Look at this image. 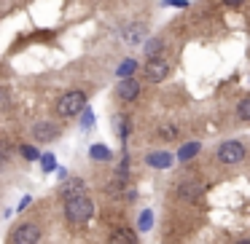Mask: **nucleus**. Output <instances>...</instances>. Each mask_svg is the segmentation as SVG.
<instances>
[{
  "label": "nucleus",
  "instance_id": "26",
  "mask_svg": "<svg viewBox=\"0 0 250 244\" xmlns=\"http://www.w3.org/2000/svg\"><path fill=\"white\" fill-rule=\"evenodd\" d=\"M6 108H8V92L0 86V110H6Z\"/></svg>",
  "mask_w": 250,
  "mask_h": 244
},
{
  "label": "nucleus",
  "instance_id": "11",
  "mask_svg": "<svg viewBox=\"0 0 250 244\" xmlns=\"http://www.w3.org/2000/svg\"><path fill=\"white\" fill-rule=\"evenodd\" d=\"M202 190H205V188H202V183H196V180H186V183H180L178 193L183 196V199L194 201V199H199V196H202Z\"/></svg>",
  "mask_w": 250,
  "mask_h": 244
},
{
  "label": "nucleus",
  "instance_id": "25",
  "mask_svg": "<svg viewBox=\"0 0 250 244\" xmlns=\"http://www.w3.org/2000/svg\"><path fill=\"white\" fill-rule=\"evenodd\" d=\"M162 6H172V8H188V0H162Z\"/></svg>",
  "mask_w": 250,
  "mask_h": 244
},
{
  "label": "nucleus",
  "instance_id": "8",
  "mask_svg": "<svg viewBox=\"0 0 250 244\" xmlns=\"http://www.w3.org/2000/svg\"><path fill=\"white\" fill-rule=\"evenodd\" d=\"M146 161H148V167H153V169H169L175 164V156L169 150H151L146 156Z\"/></svg>",
  "mask_w": 250,
  "mask_h": 244
},
{
  "label": "nucleus",
  "instance_id": "28",
  "mask_svg": "<svg viewBox=\"0 0 250 244\" xmlns=\"http://www.w3.org/2000/svg\"><path fill=\"white\" fill-rule=\"evenodd\" d=\"M223 3H226V6H242L245 0H223Z\"/></svg>",
  "mask_w": 250,
  "mask_h": 244
},
{
  "label": "nucleus",
  "instance_id": "20",
  "mask_svg": "<svg viewBox=\"0 0 250 244\" xmlns=\"http://www.w3.org/2000/svg\"><path fill=\"white\" fill-rule=\"evenodd\" d=\"M94 126V113L89 108H83L81 110V129H92Z\"/></svg>",
  "mask_w": 250,
  "mask_h": 244
},
{
  "label": "nucleus",
  "instance_id": "5",
  "mask_svg": "<svg viewBox=\"0 0 250 244\" xmlns=\"http://www.w3.org/2000/svg\"><path fill=\"white\" fill-rule=\"evenodd\" d=\"M41 242V228L35 223H22L11 231V244H38Z\"/></svg>",
  "mask_w": 250,
  "mask_h": 244
},
{
  "label": "nucleus",
  "instance_id": "15",
  "mask_svg": "<svg viewBox=\"0 0 250 244\" xmlns=\"http://www.w3.org/2000/svg\"><path fill=\"white\" fill-rule=\"evenodd\" d=\"M135 70H137V62L135 59H124L119 65V70H116V75H119V81H121V78H132V73H135Z\"/></svg>",
  "mask_w": 250,
  "mask_h": 244
},
{
  "label": "nucleus",
  "instance_id": "24",
  "mask_svg": "<svg viewBox=\"0 0 250 244\" xmlns=\"http://www.w3.org/2000/svg\"><path fill=\"white\" fill-rule=\"evenodd\" d=\"M8 156H11V145H8L6 140H0V164L6 161Z\"/></svg>",
  "mask_w": 250,
  "mask_h": 244
},
{
  "label": "nucleus",
  "instance_id": "16",
  "mask_svg": "<svg viewBox=\"0 0 250 244\" xmlns=\"http://www.w3.org/2000/svg\"><path fill=\"white\" fill-rule=\"evenodd\" d=\"M151 225H153V212L151 209H143L140 217H137V228H140L143 233H148V231H151Z\"/></svg>",
  "mask_w": 250,
  "mask_h": 244
},
{
  "label": "nucleus",
  "instance_id": "22",
  "mask_svg": "<svg viewBox=\"0 0 250 244\" xmlns=\"http://www.w3.org/2000/svg\"><path fill=\"white\" fill-rule=\"evenodd\" d=\"M41 167H43V172H54V167H57V158L51 156V153H46V156H41Z\"/></svg>",
  "mask_w": 250,
  "mask_h": 244
},
{
  "label": "nucleus",
  "instance_id": "13",
  "mask_svg": "<svg viewBox=\"0 0 250 244\" xmlns=\"http://www.w3.org/2000/svg\"><path fill=\"white\" fill-rule=\"evenodd\" d=\"M89 158H92V161H110L113 153H110V148L105 145V142H94V145L89 148Z\"/></svg>",
  "mask_w": 250,
  "mask_h": 244
},
{
  "label": "nucleus",
  "instance_id": "21",
  "mask_svg": "<svg viewBox=\"0 0 250 244\" xmlns=\"http://www.w3.org/2000/svg\"><path fill=\"white\" fill-rule=\"evenodd\" d=\"M237 115H239V121H248V118H250V99H248V97H245L242 102H239Z\"/></svg>",
  "mask_w": 250,
  "mask_h": 244
},
{
  "label": "nucleus",
  "instance_id": "29",
  "mask_svg": "<svg viewBox=\"0 0 250 244\" xmlns=\"http://www.w3.org/2000/svg\"><path fill=\"white\" fill-rule=\"evenodd\" d=\"M237 244H250V242H248V239H239V242H237Z\"/></svg>",
  "mask_w": 250,
  "mask_h": 244
},
{
  "label": "nucleus",
  "instance_id": "27",
  "mask_svg": "<svg viewBox=\"0 0 250 244\" xmlns=\"http://www.w3.org/2000/svg\"><path fill=\"white\" fill-rule=\"evenodd\" d=\"M54 169H57V177H60V180H65V177H67V172H65L62 167H54Z\"/></svg>",
  "mask_w": 250,
  "mask_h": 244
},
{
  "label": "nucleus",
  "instance_id": "14",
  "mask_svg": "<svg viewBox=\"0 0 250 244\" xmlns=\"http://www.w3.org/2000/svg\"><path fill=\"white\" fill-rule=\"evenodd\" d=\"M199 150H202L199 142H186V145H180V150H178V161H191Z\"/></svg>",
  "mask_w": 250,
  "mask_h": 244
},
{
  "label": "nucleus",
  "instance_id": "7",
  "mask_svg": "<svg viewBox=\"0 0 250 244\" xmlns=\"http://www.w3.org/2000/svg\"><path fill=\"white\" fill-rule=\"evenodd\" d=\"M30 134H33L35 142H51V140H57L60 129H57V124H51V121H35Z\"/></svg>",
  "mask_w": 250,
  "mask_h": 244
},
{
  "label": "nucleus",
  "instance_id": "6",
  "mask_svg": "<svg viewBox=\"0 0 250 244\" xmlns=\"http://www.w3.org/2000/svg\"><path fill=\"white\" fill-rule=\"evenodd\" d=\"M146 35H148V30H146V24H140V22H129V24L121 27V40H124L126 46H140L143 40H146Z\"/></svg>",
  "mask_w": 250,
  "mask_h": 244
},
{
  "label": "nucleus",
  "instance_id": "4",
  "mask_svg": "<svg viewBox=\"0 0 250 244\" xmlns=\"http://www.w3.org/2000/svg\"><path fill=\"white\" fill-rule=\"evenodd\" d=\"M143 73H146V78L151 83H162L169 75V65L164 56H148V62L143 65Z\"/></svg>",
  "mask_w": 250,
  "mask_h": 244
},
{
  "label": "nucleus",
  "instance_id": "17",
  "mask_svg": "<svg viewBox=\"0 0 250 244\" xmlns=\"http://www.w3.org/2000/svg\"><path fill=\"white\" fill-rule=\"evenodd\" d=\"M164 49V40L162 38H151L146 46H143V51H146V56H159V51Z\"/></svg>",
  "mask_w": 250,
  "mask_h": 244
},
{
  "label": "nucleus",
  "instance_id": "23",
  "mask_svg": "<svg viewBox=\"0 0 250 244\" xmlns=\"http://www.w3.org/2000/svg\"><path fill=\"white\" fill-rule=\"evenodd\" d=\"M19 150H22V156L27 158V161H38V158H41V153L35 150L33 145H22V148H19Z\"/></svg>",
  "mask_w": 250,
  "mask_h": 244
},
{
  "label": "nucleus",
  "instance_id": "12",
  "mask_svg": "<svg viewBox=\"0 0 250 244\" xmlns=\"http://www.w3.org/2000/svg\"><path fill=\"white\" fill-rule=\"evenodd\" d=\"M110 244H137V233L132 228H116L110 233Z\"/></svg>",
  "mask_w": 250,
  "mask_h": 244
},
{
  "label": "nucleus",
  "instance_id": "10",
  "mask_svg": "<svg viewBox=\"0 0 250 244\" xmlns=\"http://www.w3.org/2000/svg\"><path fill=\"white\" fill-rule=\"evenodd\" d=\"M83 188H86V183H83L81 177H73V180H67V183L60 188V196H65V199H73V196H81Z\"/></svg>",
  "mask_w": 250,
  "mask_h": 244
},
{
  "label": "nucleus",
  "instance_id": "3",
  "mask_svg": "<svg viewBox=\"0 0 250 244\" xmlns=\"http://www.w3.org/2000/svg\"><path fill=\"white\" fill-rule=\"evenodd\" d=\"M245 156H248V150H245V145L239 140H226L218 145V161L221 164L234 167V164H242Z\"/></svg>",
  "mask_w": 250,
  "mask_h": 244
},
{
  "label": "nucleus",
  "instance_id": "1",
  "mask_svg": "<svg viewBox=\"0 0 250 244\" xmlns=\"http://www.w3.org/2000/svg\"><path fill=\"white\" fill-rule=\"evenodd\" d=\"M92 215H94V204L83 193L73 196V199H65V217L70 223H86Z\"/></svg>",
  "mask_w": 250,
  "mask_h": 244
},
{
  "label": "nucleus",
  "instance_id": "18",
  "mask_svg": "<svg viewBox=\"0 0 250 244\" xmlns=\"http://www.w3.org/2000/svg\"><path fill=\"white\" fill-rule=\"evenodd\" d=\"M113 126H116V137H119V140H126V134H129V124H126L124 115H121V118H113Z\"/></svg>",
  "mask_w": 250,
  "mask_h": 244
},
{
  "label": "nucleus",
  "instance_id": "19",
  "mask_svg": "<svg viewBox=\"0 0 250 244\" xmlns=\"http://www.w3.org/2000/svg\"><path fill=\"white\" fill-rule=\"evenodd\" d=\"M156 134L162 137V140H175V137L180 134V129H178V126H162V129H159Z\"/></svg>",
  "mask_w": 250,
  "mask_h": 244
},
{
  "label": "nucleus",
  "instance_id": "9",
  "mask_svg": "<svg viewBox=\"0 0 250 244\" xmlns=\"http://www.w3.org/2000/svg\"><path fill=\"white\" fill-rule=\"evenodd\" d=\"M137 94H140V83H137L135 78H121V83H119V99L121 102H132V99H137Z\"/></svg>",
  "mask_w": 250,
  "mask_h": 244
},
{
  "label": "nucleus",
  "instance_id": "2",
  "mask_svg": "<svg viewBox=\"0 0 250 244\" xmlns=\"http://www.w3.org/2000/svg\"><path fill=\"white\" fill-rule=\"evenodd\" d=\"M83 108H86V94L83 92H67V94H62L60 102H57V113H60L62 118H73V115H78Z\"/></svg>",
  "mask_w": 250,
  "mask_h": 244
}]
</instances>
